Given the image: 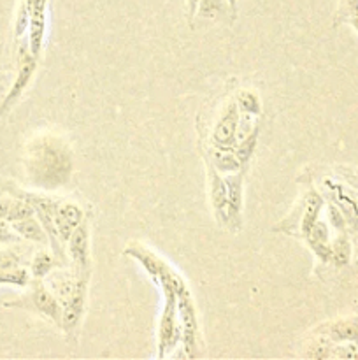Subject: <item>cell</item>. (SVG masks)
Listing matches in <instances>:
<instances>
[{"label": "cell", "instance_id": "obj_21", "mask_svg": "<svg viewBox=\"0 0 358 360\" xmlns=\"http://www.w3.org/2000/svg\"><path fill=\"white\" fill-rule=\"evenodd\" d=\"M63 266L62 262H56V257L51 255L46 250H39L30 260V276L35 280H44L49 276L51 271H55V267Z\"/></svg>", "mask_w": 358, "mask_h": 360}, {"label": "cell", "instance_id": "obj_13", "mask_svg": "<svg viewBox=\"0 0 358 360\" xmlns=\"http://www.w3.org/2000/svg\"><path fill=\"white\" fill-rule=\"evenodd\" d=\"M84 213L76 202H69V200H60L55 211V227L58 232L60 241L65 245L69 241L70 234L83 224Z\"/></svg>", "mask_w": 358, "mask_h": 360}, {"label": "cell", "instance_id": "obj_14", "mask_svg": "<svg viewBox=\"0 0 358 360\" xmlns=\"http://www.w3.org/2000/svg\"><path fill=\"white\" fill-rule=\"evenodd\" d=\"M319 336L332 343H351L358 345V316H347V319L333 320L319 327Z\"/></svg>", "mask_w": 358, "mask_h": 360}, {"label": "cell", "instance_id": "obj_6", "mask_svg": "<svg viewBox=\"0 0 358 360\" xmlns=\"http://www.w3.org/2000/svg\"><path fill=\"white\" fill-rule=\"evenodd\" d=\"M18 62H20V65H18L16 77H14L13 84H11L9 91L6 94L4 101L0 102V120H2L4 116H6L7 112L14 108V105H16V102L20 101L21 95L25 94V90H27L28 84H30L35 70H37V58H34L28 49L27 51H25V49H21Z\"/></svg>", "mask_w": 358, "mask_h": 360}, {"label": "cell", "instance_id": "obj_38", "mask_svg": "<svg viewBox=\"0 0 358 360\" xmlns=\"http://www.w3.org/2000/svg\"><path fill=\"white\" fill-rule=\"evenodd\" d=\"M357 195H358V192H357Z\"/></svg>", "mask_w": 358, "mask_h": 360}, {"label": "cell", "instance_id": "obj_29", "mask_svg": "<svg viewBox=\"0 0 358 360\" xmlns=\"http://www.w3.org/2000/svg\"><path fill=\"white\" fill-rule=\"evenodd\" d=\"M329 224L332 225L337 232L347 231L346 218H344V214L340 213V210L332 202V200H330V204H329Z\"/></svg>", "mask_w": 358, "mask_h": 360}, {"label": "cell", "instance_id": "obj_33", "mask_svg": "<svg viewBox=\"0 0 358 360\" xmlns=\"http://www.w3.org/2000/svg\"><path fill=\"white\" fill-rule=\"evenodd\" d=\"M337 172H339L340 178H343L344 181H346L347 185L351 186V188L357 190V192H358V169L339 167V169H337Z\"/></svg>", "mask_w": 358, "mask_h": 360}, {"label": "cell", "instance_id": "obj_30", "mask_svg": "<svg viewBox=\"0 0 358 360\" xmlns=\"http://www.w3.org/2000/svg\"><path fill=\"white\" fill-rule=\"evenodd\" d=\"M332 357H340V359H358V347L357 343H337V347L332 350Z\"/></svg>", "mask_w": 358, "mask_h": 360}, {"label": "cell", "instance_id": "obj_16", "mask_svg": "<svg viewBox=\"0 0 358 360\" xmlns=\"http://www.w3.org/2000/svg\"><path fill=\"white\" fill-rule=\"evenodd\" d=\"M304 239L307 241L309 248H311V252L314 253L319 262H330V243L332 241H330V229L325 221H316L309 229L307 234L304 236Z\"/></svg>", "mask_w": 358, "mask_h": 360}, {"label": "cell", "instance_id": "obj_19", "mask_svg": "<svg viewBox=\"0 0 358 360\" xmlns=\"http://www.w3.org/2000/svg\"><path fill=\"white\" fill-rule=\"evenodd\" d=\"M323 197L316 192H309L302 200V214L298 220V227H300L302 236L309 232V229L319 220V213L323 210Z\"/></svg>", "mask_w": 358, "mask_h": 360}, {"label": "cell", "instance_id": "obj_7", "mask_svg": "<svg viewBox=\"0 0 358 360\" xmlns=\"http://www.w3.org/2000/svg\"><path fill=\"white\" fill-rule=\"evenodd\" d=\"M239 116H241V111H239L235 101L228 102L227 108L221 112L220 120H218L213 129V136H211L213 148H218V150H234L235 143H237Z\"/></svg>", "mask_w": 358, "mask_h": 360}, {"label": "cell", "instance_id": "obj_9", "mask_svg": "<svg viewBox=\"0 0 358 360\" xmlns=\"http://www.w3.org/2000/svg\"><path fill=\"white\" fill-rule=\"evenodd\" d=\"M69 259L72 262V269L76 273H90L91 271V253H90V229L88 221L83 224L70 234L69 241L65 243Z\"/></svg>", "mask_w": 358, "mask_h": 360}, {"label": "cell", "instance_id": "obj_25", "mask_svg": "<svg viewBox=\"0 0 358 360\" xmlns=\"http://www.w3.org/2000/svg\"><path fill=\"white\" fill-rule=\"evenodd\" d=\"M235 104H237L239 111L241 112H249V115H260L262 111V105H260V98L255 91L249 90H241L235 95Z\"/></svg>", "mask_w": 358, "mask_h": 360}, {"label": "cell", "instance_id": "obj_20", "mask_svg": "<svg viewBox=\"0 0 358 360\" xmlns=\"http://www.w3.org/2000/svg\"><path fill=\"white\" fill-rule=\"evenodd\" d=\"M353 259V245L347 232H337V238L330 243V262L336 267H346Z\"/></svg>", "mask_w": 358, "mask_h": 360}, {"label": "cell", "instance_id": "obj_36", "mask_svg": "<svg viewBox=\"0 0 358 360\" xmlns=\"http://www.w3.org/2000/svg\"><path fill=\"white\" fill-rule=\"evenodd\" d=\"M225 2H227L228 11H230L232 18H234L235 16V11H237V0H225Z\"/></svg>", "mask_w": 358, "mask_h": 360}, {"label": "cell", "instance_id": "obj_8", "mask_svg": "<svg viewBox=\"0 0 358 360\" xmlns=\"http://www.w3.org/2000/svg\"><path fill=\"white\" fill-rule=\"evenodd\" d=\"M178 313L179 326H181V343L186 352V357H195L199 322H197L195 306H193L192 297H190V292L178 297Z\"/></svg>", "mask_w": 358, "mask_h": 360}, {"label": "cell", "instance_id": "obj_27", "mask_svg": "<svg viewBox=\"0 0 358 360\" xmlns=\"http://www.w3.org/2000/svg\"><path fill=\"white\" fill-rule=\"evenodd\" d=\"M34 214H35V211H34V207H32V204L28 202V200H25L23 197L16 195V199H13V204H11L6 221L14 224V221H20V220H23V218L34 217Z\"/></svg>", "mask_w": 358, "mask_h": 360}, {"label": "cell", "instance_id": "obj_2", "mask_svg": "<svg viewBox=\"0 0 358 360\" xmlns=\"http://www.w3.org/2000/svg\"><path fill=\"white\" fill-rule=\"evenodd\" d=\"M4 308H20L27 309V311L35 313V315L42 316L48 322L55 323L60 329V320H62V304L58 299L55 297L49 287L42 283V280H35L32 278L28 290L23 295H20L14 301L4 302Z\"/></svg>", "mask_w": 358, "mask_h": 360}, {"label": "cell", "instance_id": "obj_5", "mask_svg": "<svg viewBox=\"0 0 358 360\" xmlns=\"http://www.w3.org/2000/svg\"><path fill=\"white\" fill-rule=\"evenodd\" d=\"M88 281H90V273H81L77 278V285L74 288L69 301L62 306V320H60V329L65 333L67 340L77 336L81 320H83L84 308H86V295H88Z\"/></svg>", "mask_w": 358, "mask_h": 360}, {"label": "cell", "instance_id": "obj_28", "mask_svg": "<svg viewBox=\"0 0 358 360\" xmlns=\"http://www.w3.org/2000/svg\"><path fill=\"white\" fill-rule=\"evenodd\" d=\"M223 2L225 0H200L197 13L200 18H216L223 9Z\"/></svg>", "mask_w": 358, "mask_h": 360}, {"label": "cell", "instance_id": "obj_31", "mask_svg": "<svg viewBox=\"0 0 358 360\" xmlns=\"http://www.w3.org/2000/svg\"><path fill=\"white\" fill-rule=\"evenodd\" d=\"M20 236L14 232V229L11 227L9 221L0 220V246L4 245H13V243H20Z\"/></svg>", "mask_w": 358, "mask_h": 360}, {"label": "cell", "instance_id": "obj_4", "mask_svg": "<svg viewBox=\"0 0 358 360\" xmlns=\"http://www.w3.org/2000/svg\"><path fill=\"white\" fill-rule=\"evenodd\" d=\"M164 292V311L158 323V357L164 359L181 343V326L178 313V294L172 290Z\"/></svg>", "mask_w": 358, "mask_h": 360}, {"label": "cell", "instance_id": "obj_11", "mask_svg": "<svg viewBox=\"0 0 358 360\" xmlns=\"http://www.w3.org/2000/svg\"><path fill=\"white\" fill-rule=\"evenodd\" d=\"M227 183V225L232 232H239L242 229V204H244V195H242V183H244V174L242 172H232L225 176Z\"/></svg>", "mask_w": 358, "mask_h": 360}, {"label": "cell", "instance_id": "obj_15", "mask_svg": "<svg viewBox=\"0 0 358 360\" xmlns=\"http://www.w3.org/2000/svg\"><path fill=\"white\" fill-rule=\"evenodd\" d=\"M207 174H209V197L214 217L218 224L227 225V183L225 178H221V172H218L209 162H207Z\"/></svg>", "mask_w": 358, "mask_h": 360}, {"label": "cell", "instance_id": "obj_1", "mask_svg": "<svg viewBox=\"0 0 358 360\" xmlns=\"http://www.w3.org/2000/svg\"><path fill=\"white\" fill-rule=\"evenodd\" d=\"M23 167L32 186L53 192L65 185L72 172V153L65 141L51 134L35 136L25 148Z\"/></svg>", "mask_w": 358, "mask_h": 360}, {"label": "cell", "instance_id": "obj_18", "mask_svg": "<svg viewBox=\"0 0 358 360\" xmlns=\"http://www.w3.org/2000/svg\"><path fill=\"white\" fill-rule=\"evenodd\" d=\"M11 227H13L14 232H16L21 239H25V241L37 243V245L42 246L49 245L48 234H46L44 227H42L41 221H39V218L35 217V214L34 217L23 218V220L20 221H14V224H11Z\"/></svg>", "mask_w": 358, "mask_h": 360}, {"label": "cell", "instance_id": "obj_12", "mask_svg": "<svg viewBox=\"0 0 358 360\" xmlns=\"http://www.w3.org/2000/svg\"><path fill=\"white\" fill-rule=\"evenodd\" d=\"M326 193L330 195V200L336 204L340 210V213L346 218L347 229L351 231H358V195L357 193L350 192V190L344 188L343 185L336 181H325Z\"/></svg>", "mask_w": 358, "mask_h": 360}, {"label": "cell", "instance_id": "obj_32", "mask_svg": "<svg viewBox=\"0 0 358 360\" xmlns=\"http://www.w3.org/2000/svg\"><path fill=\"white\" fill-rule=\"evenodd\" d=\"M358 13V0H340L337 21H346L347 16Z\"/></svg>", "mask_w": 358, "mask_h": 360}, {"label": "cell", "instance_id": "obj_24", "mask_svg": "<svg viewBox=\"0 0 358 360\" xmlns=\"http://www.w3.org/2000/svg\"><path fill=\"white\" fill-rule=\"evenodd\" d=\"M258 132H260V129L256 127V129L253 130L248 137H244L242 141H239V143L234 146V153H235V157H237V160L241 162V165L248 164L249 158H251L253 153H255L256 143H258Z\"/></svg>", "mask_w": 358, "mask_h": 360}, {"label": "cell", "instance_id": "obj_26", "mask_svg": "<svg viewBox=\"0 0 358 360\" xmlns=\"http://www.w3.org/2000/svg\"><path fill=\"white\" fill-rule=\"evenodd\" d=\"M30 6L32 0H21L20 7H18L16 20H14V39L21 41L23 35L28 32V25H30Z\"/></svg>", "mask_w": 358, "mask_h": 360}, {"label": "cell", "instance_id": "obj_23", "mask_svg": "<svg viewBox=\"0 0 358 360\" xmlns=\"http://www.w3.org/2000/svg\"><path fill=\"white\" fill-rule=\"evenodd\" d=\"M30 271L25 267H14V269H0V285H14V287L27 288L30 285Z\"/></svg>", "mask_w": 358, "mask_h": 360}, {"label": "cell", "instance_id": "obj_22", "mask_svg": "<svg viewBox=\"0 0 358 360\" xmlns=\"http://www.w3.org/2000/svg\"><path fill=\"white\" fill-rule=\"evenodd\" d=\"M209 164L221 174H232V172L241 171V162L235 157L234 150H218L213 148L209 155Z\"/></svg>", "mask_w": 358, "mask_h": 360}, {"label": "cell", "instance_id": "obj_35", "mask_svg": "<svg viewBox=\"0 0 358 360\" xmlns=\"http://www.w3.org/2000/svg\"><path fill=\"white\" fill-rule=\"evenodd\" d=\"M200 0H186V7H188V20L192 21L193 14L197 13V7H199Z\"/></svg>", "mask_w": 358, "mask_h": 360}, {"label": "cell", "instance_id": "obj_10", "mask_svg": "<svg viewBox=\"0 0 358 360\" xmlns=\"http://www.w3.org/2000/svg\"><path fill=\"white\" fill-rule=\"evenodd\" d=\"M46 27H48V0H32L27 46L30 55L37 60L42 53V46H44Z\"/></svg>", "mask_w": 358, "mask_h": 360}, {"label": "cell", "instance_id": "obj_34", "mask_svg": "<svg viewBox=\"0 0 358 360\" xmlns=\"http://www.w3.org/2000/svg\"><path fill=\"white\" fill-rule=\"evenodd\" d=\"M11 204H13V199H9V197H0V220H6L7 218Z\"/></svg>", "mask_w": 358, "mask_h": 360}, {"label": "cell", "instance_id": "obj_3", "mask_svg": "<svg viewBox=\"0 0 358 360\" xmlns=\"http://www.w3.org/2000/svg\"><path fill=\"white\" fill-rule=\"evenodd\" d=\"M125 255L135 259L146 269V273L153 278V281L160 287V290H172L178 294V297L183 294H188V288H186L183 278L164 259L154 255L147 248L140 245H130L125 250Z\"/></svg>", "mask_w": 358, "mask_h": 360}, {"label": "cell", "instance_id": "obj_17", "mask_svg": "<svg viewBox=\"0 0 358 360\" xmlns=\"http://www.w3.org/2000/svg\"><path fill=\"white\" fill-rule=\"evenodd\" d=\"M81 273H76L74 269L69 271H51L49 273V290L55 294L60 304H65L72 295L74 288L77 285V278Z\"/></svg>", "mask_w": 358, "mask_h": 360}, {"label": "cell", "instance_id": "obj_37", "mask_svg": "<svg viewBox=\"0 0 358 360\" xmlns=\"http://www.w3.org/2000/svg\"><path fill=\"white\" fill-rule=\"evenodd\" d=\"M354 264L358 267V243H357V248H354Z\"/></svg>", "mask_w": 358, "mask_h": 360}]
</instances>
